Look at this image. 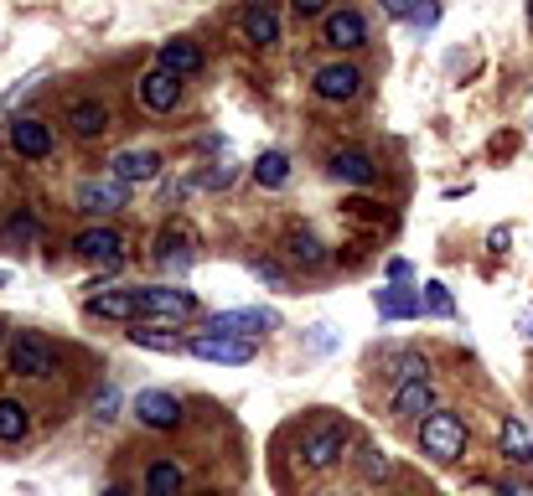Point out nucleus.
Returning a JSON list of instances; mask_svg holds the SVG:
<instances>
[{
  "mask_svg": "<svg viewBox=\"0 0 533 496\" xmlns=\"http://www.w3.org/2000/svg\"><path fill=\"white\" fill-rule=\"evenodd\" d=\"M420 450H425L430 460H440V465H451V460L466 450V424H461V414L435 409L430 419H420Z\"/></svg>",
  "mask_w": 533,
  "mask_h": 496,
  "instance_id": "1",
  "label": "nucleus"
},
{
  "mask_svg": "<svg viewBox=\"0 0 533 496\" xmlns=\"http://www.w3.org/2000/svg\"><path fill=\"white\" fill-rule=\"evenodd\" d=\"M135 310L151 321H187L197 310V295L192 290H171V285H145L135 290Z\"/></svg>",
  "mask_w": 533,
  "mask_h": 496,
  "instance_id": "2",
  "label": "nucleus"
},
{
  "mask_svg": "<svg viewBox=\"0 0 533 496\" xmlns=\"http://www.w3.org/2000/svg\"><path fill=\"white\" fill-rule=\"evenodd\" d=\"M347 419H327V424H316L306 429V440H301V465H311V471H327V465L347 450Z\"/></svg>",
  "mask_w": 533,
  "mask_h": 496,
  "instance_id": "3",
  "label": "nucleus"
},
{
  "mask_svg": "<svg viewBox=\"0 0 533 496\" xmlns=\"http://www.w3.org/2000/svg\"><path fill=\"white\" fill-rule=\"evenodd\" d=\"M275 326H280L275 310H218V316L207 321V331H213V336H233V341H249V336L275 331Z\"/></svg>",
  "mask_w": 533,
  "mask_h": 496,
  "instance_id": "4",
  "label": "nucleus"
},
{
  "mask_svg": "<svg viewBox=\"0 0 533 496\" xmlns=\"http://www.w3.org/2000/svg\"><path fill=\"white\" fill-rule=\"evenodd\" d=\"M187 352L202 357V362H223V367H244L254 357V341H233V336H213V331H202L187 341Z\"/></svg>",
  "mask_w": 533,
  "mask_h": 496,
  "instance_id": "5",
  "label": "nucleus"
},
{
  "mask_svg": "<svg viewBox=\"0 0 533 496\" xmlns=\"http://www.w3.org/2000/svg\"><path fill=\"white\" fill-rule=\"evenodd\" d=\"M120 207H130V186H120V181H83L78 186V212H88V217H109V212H120Z\"/></svg>",
  "mask_w": 533,
  "mask_h": 496,
  "instance_id": "6",
  "label": "nucleus"
},
{
  "mask_svg": "<svg viewBox=\"0 0 533 496\" xmlns=\"http://www.w3.org/2000/svg\"><path fill=\"white\" fill-rule=\"evenodd\" d=\"M11 372H16V378H52L57 362H52V352L42 347V336L26 331V336L11 341Z\"/></svg>",
  "mask_w": 533,
  "mask_h": 496,
  "instance_id": "7",
  "label": "nucleus"
},
{
  "mask_svg": "<svg viewBox=\"0 0 533 496\" xmlns=\"http://www.w3.org/2000/svg\"><path fill=\"white\" fill-rule=\"evenodd\" d=\"M135 419L151 424V429H176L182 424V403H176L171 393H161V388H140L135 393Z\"/></svg>",
  "mask_w": 533,
  "mask_h": 496,
  "instance_id": "8",
  "label": "nucleus"
},
{
  "mask_svg": "<svg viewBox=\"0 0 533 496\" xmlns=\"http://www.w3.org/2000/svg\"><path fill=\"white\" fill-rule=\"evenodd\" d=\"M358 88H363V73L352 68V62H327V68L316 73V93L327 104H347V99H358Z\"/></svg>",
  "mask_w": 533,
  "mask_h": 496,
  "instance_id": "9",
  "label": "nucleus"
},
{
  "mask_svg": "<svg viewBox=\"0 0 533 496\" xmlns=\"http://www.w3.org/2000/svg\"><path fill=\"white\" fill-rule=\"evenodd\" d=\"M109 176L120 186H140V181H156L161 176V155L156 150H120L109 161Z\"/></svg>",
  "mask_w": 533,
  "mask_h": 496,
  "instance_id": "10",
  "label": "nucleus"
},
{
  "mask_svg": "<svg viewBox=\"0 0 533 496\" xmlns=\"http://www.w3.org/2000/svg\"><path fill=\"white\" fill-rule=\"evenodd\" d=\"M11 150L26 155V161H42V155H52V124L42 119H11Z\"/></svg>",
  "mask_w": 533,
  "mask_h": 496,
  "instance_id": "11",
  "label": "nucleus"
},
{
  "mask_svg": "<svg viewBox=\"0 0 533 496\" xmlns=\"http://www.w3.org/2000/svg\"><path fill=\"white\" fill-rule=\"evenodd\" d=\"M140 99H145V109H151V114H171L176 104H182V78L151 68V73L140 78Z\"/></svg>",
  "mask_w": 533,
  "mask_h": 496,
  "instance_id": "12",
  "label": "nucleus"
},
{
  "mask_svg": "<svg viewBox=\"0 0 533 496\" xmlns=\"http://www.w3.org/2000/svg\"><path fill=\"white\" fill-rule=\"evenodd\" d=\"M73 248H78L83 259L114 269V264H120V248H125V233H114V228H88V233L73 238Z\"/></svg>",
  "mask_w": 533,
  "mask_h": 496,
  "instance_id": "13",
  "label": "nucleus"
},
{
  "mask_svg": "<svg viewBox=\"0 0 533 496\" xmlns=\"http://www.w3.org/2000/svg\"><path fill=\"white\" fill-rule=\"evenodd\" d=\"M435 388H430V378H404L399 388H394V414L399 419H430L435 409Z\"/></svg>",
  "mask_w": 533,
  "mask_h": 496,
  "instance_id": "14",
  "label": "nucleus"
},
{
  "mask_svg": "<svg viewBox=\"0 0 533 496\" xmlns=\"http://www.w3.org/2000/svg\"><path fill=\"white\" fill-rule=\"evenodd\" d=\"M373 310L383 321H414V316H425V300L404 285H389V290H373Z\"/></svg>",
  "mask_w": 533,
  "mask_h": 496,
  "instance_id": "15",
  "label": "nucleus"
},
{
  "mask_svg": "<svg viewBox=\"0 0 533 496\" xmlns=\"http://www.w3.org/2000/svg\"><path fill=\"white\" fill-rule=\"evenodd\" d=\"M156 68L171 78H192V73H202V47L197 42H161Z\"/></svg>",
  "mask_w": 533,
  "mask_h": 496,
  "instance_id": "16",
  "label": "nucleus"
},
{
  "mask_svg": "<svg viewBox=\"0 0 533 496\" xmlns=\"http://www.w3.org/2000/svg\"><path fill=\"white\" fill-rule=\"evenodd\" d=\"M363 42H368V26H363L358 11H332L327 16V47L352 52V47H363Z\"/></svg>",
  "mask_w": 533,
  "mask_h": 496,
  "instance_id": "17",
  "label": "nucleus"
},
{
  "mask_svg": "<svg viewBox=\"0 0 533 496\" xmlns=\"http://www.w3.org/2000/svg\"><path fill=\"white\" fill-rule=\"evenodd\" d=\"M332 176L347 181V186H373V181H378V166L368 161L363 150H337V155H332Z\"/></svg>",
  "mask_w": 533,
  "mask_h": 496,
  "instance_id": "18",
  "label": "nucleus"
},
{
  "mask_svg": "<svg viewBox=\"0 0 533 496\" xmlns=\"http://www.w3.org/2000/svg\"><path fill=\"white\" fill-rule=\"evenodd\" d=\"M88 310H94L99 321H135L140 316L135 290H99V295H88Z\"/></svg>",
  "mask_w": 533,
  "mask_h": 496,
  "instance_id": "19",
  "label": "nucleus"
},
{
  "mask_svg": "<svg viewBox=\"0 0 533 496\" xmlns=\"http://www.w3.org/2000/svg\"><path fill=\"white\" fill-rule=\"evenodd\" d=\"M68 124H73L78 140H99V135L109 130V109L94 104V99H78V104L68 109Z\"/></svg>",
  "mask_w": 533,
  "mask_h": 496,
  "instance_id": "20",
  "label": "nucleus"
},
{
  "mask_svg": "<svg viewBox=\"0 0 533 496\" xmlns=\"http://www.w3.org/2000/svg\"><path fill=\"white\" fill-rule=\"evenodd\" d=\"M239 26H244V37H249L254 47H270V42H280V16H275L270 6H249V11L239 16Z\"/></svg>",
  "mask_w": 533,
  "mask_h": 496,
  "instance_id": "21",
  "label": "nucleus"
},
{
  "mask_svg": "<svg viewBox=\"0 0 533 496\" xmlns=\"http://www.w3.org/2000/svg\"><path fill=\"white\" fill-rule=\"evenodd\" d=\"M182 486H187V476L176 460H156L151 471H145V496H182Z\"/></svg>",
  "mask_w": 533,
  "mask_h": 496,
  "instance_id": "22",
  "label": "nucleus"
},
{
  "mask_svg": "<svg viewBox=\"0 0 533 496\" xmlns=\"http://www.w3.org/2000/svg\"><path fill=\"white\" fill-rule=\"evenodd\" d=\"M497 440H502V455H508L513 465H528V460H533V440H528V429H523V419H502V429H497Z\"/></svg>",
  "mask_w": 533,
  "mask_h": 496,
  "instance_id": "23",
  "label": "nucleus"
},
{
  "mask_svg": "<svg viewBox=\"0 0 533 496\" xmlns=\"http://www.w3.org/2000/svg\"><path fill=\"white\" fill-rule=\"evenodd\" d=\"M156 259H161V269H171V274H187V264H192V238H187V233H161Z\"/></svg>",
  "mask_w": 533,
  "mask_h": 496,
  "instance_id": "24",
  "label": "nucleus"
},
{
  "mask_svg": "<svg viewBox=\"0 0 533 496\" xmlns=\"http://www.w3.org/2000/svg\"><path fill=\"white\" fill-rule=\"evenodd\" d=\"M285 248H290V259L301 264V269H321V264H327V248H321L316 233H301V228H295V233L285 238Z\"/></svg>",
  "mask_w": 533,
  "mask_h": 496,
  "instance_id": "25",
  "label": "nucleus"
},
{
  "mask_svg": "<svg viewBox=\"0 0 533 496\" xmlns=\"http://www.w3.org/2000/svg\"><path fill=\"white\" fill-rule=\"evenodd\" d=\"M26 429H32V419H26V403H21V398H0V440L16 445V440H26Z\"/></svg>",
  "mask_w": 533,
  "mask_h": 496,
  "instance_id": "26",
  "label": "nucleus"
},
{
  "mask_svg": "<svg viewBox=\"0 0 533 496\" xmlns=\"http://www.w3.org/2000/svg\"><path fill=\"white\" fill-rule=\"evenodd\" d=\"M130 341L135 347H145V352H187V341L182 336H171V331H156V326H130Z\"/></svg>",
  "mask_w": 533,
  "mask_h": 496,
  "instance_id": "27",
  "label": "nucleus"
},
{
  "mask_svg": "<svg viewBox=\"0 0 533 496\" xmlns=\"http://www.w3.org/2000/svg\"><path fill=\"white\" fill-rule=\"evenodd\" d=\"M254 181L259 186H285L290 181V155L285 150H264L259 166H254Z\"/></svg>",
  "mask_w": 533,
  "mask_h": 496,
  "instance_id": "28",
  "label": "nucleus"
},
{
  "mask_svg": "<svg viewBox=\"0 0 533 496\" xmlns=\"http://www.w3.org/2000/svg\"><path fill=\"white\" fill-rule=\"evenodd\" d=\"M425 310H430V316H440V321L456 316V300H451V290L440 285V279H430V285H425Z\"/></svg>",
  "mask_w": 533,
  "mask_h": 496,
  "instance_id": "29",
  "label": "nucleus"
},
{
  "mask_svg": "<svg viewBox=\"0 0 533 496\" xmlns=\"http://www.w3.org/2000/svg\"><path fill=\"white\" fill-rule=\"evenodd\" d=\"M32 238H37V223H32V217H26V212H21V217H16V223L6 228V243H11V248H26V243H32Z\"/></svg>",
  "mask_w": 533,
  "mask_h": 496,
  "instance_id": "30",
  "label": "nucleus"
},
{
  "mask_svg": "<svg viewBox=\"0 0 533 496\" xmlns=\"http://www.w3.org/2000/svg\"><path fill=\"white\" fill-rule=\"evenodd\" d=\"M249 274L259 279V285H270V290H285V274H280L270 259H254V264H249Z\"/></svg>",
  "mask_w": 533,
  "mask_h": 496,
  "instance_id": "31",
  "label": "nucleus"
},
{
  "mask_svg": "<svg viewBox=\"0 0 533 496\" xmlns=\"http://www.w3.org/2000/svg\"><path fill=\"white\" fill-rule=\"evenodd\" d=\"M114 409H120V388H109V383H104L99 398H94V414H99V419H114Z\"/></svg>",
  "mask_w": 533,
  "mask_h": 496,
  "instance_id": "32",
  "label": "nucleus"
},
{
  "mask_svg": "<svg viewBox=\"0 0 533 496\" xmlns=\"http://www.w3.org/2000/svg\"><path fill=\"white\" fill-rule=\"evenodd\" d=\"M409 21L420 26V31H430V26L440 21V6H409Z\"/></svg>",
  "mask_w": 533,
  "mask_h": 496,
  "instance_id": "33",
  "label": "nucleus"
},
{
  "mask_svg": "<svg viewBox=\"0 0 533 496\" xmlns=\"http://www.w3.org/2000/svg\"><path fill=\"white\" fill-rule=\"evenodd\" d=\"M332 347H337L332 326H311V352H332Z\"/></svg>",
  "mask_w": 533,
  "mask_h": 496,
  "instance_id": "34",
  "label": "nucleus"
},
{
  "mask_svg": "<svg viewBox=\"0 0 533 496\" xmlns=\"http://www.w3.org/2000/svg\"><path fill=\"white\" fill-rule=\"evenodd\" d=\"M487 248H492V254H508V248H513V228H492V233H487Z\"/></svg>",
  "mask_w": 533,
  "mask_h": 496,
  "instance_id": "35",
  "label": "nucleus"
},
{
  "mask_svg": "<svg viewBox=\"0 0 533 496\" xmlns=\"http://www.w3.org/2000/svg\"><path fill=\"white\" fill-rule=\"evenodd\" d=\"M389 471H394V460L383 450H368V476H389Z\"/></svg>",
  "mask_w": 533,
  "mask_h": 496,
  "instance_id": "36",
  "label": "nucleus"
},
{
  "mask_svg": "<svg viewBox=\"0 0 533 496\" xmlns=\"http://www.w3.org/2000/svg\"><path fill=\"white\" fill-rule=\"evenodd\" d=\"M327 6H321V0H295V16H321Z\"/></svg>",
  "mask_w": 533,
  "mask_h": 496,
  "instance_id": "37",
  "label": "nucleus"
},
{
  "mask_svg": "<svg viewBox=\"0 0 533 496\" xmlns=\"http://www.w3.org/2000/svg\"><path fill=\"white\" fill-rule=\"evenodd\" d=\"M389 279H394V285H399V279H409V264H404V259H394V264H389Z\"/></svg>",
  "mask_w": 533,
  "mask_h": 496,
  "instance_id": "38",
  "label": "nucleus"
},
{
  "mask_svg": "<svg viewBox=\"0 0 533 496\" xmlns=\"http://www.w3.org/2000/svg\"><path fill=\"white\" fill-rule=\"evenodd\" d=\"M502 496H533V486H513V491H502Z\"/></svg>",
  "mask_w": 533,
  "mask_h": 496,
  "instance_id": "39",
  "label": "nucleus"
},
{
  "mask_svg": "<svg viewBox=\"0 0 533 496\" xmlns=\"http://www.w3.org/2000/svg\"><path fill=\"white\" fill-rule=\"evenodd\" d=\"M523 336L533 341V310H528V316H523Z\"/></svg>",
  "mask_w": 533,
  "mask_h": 496,
  "instance_id": "40",
  "label": "nucleus"
},
{
  "mask_svg": "<svg viewBox=\"0 0 533 496\" xmlns=\"http://www.w3.org/2000/svg\"><path fill=\"white\" fill-rule=\"evenodd\" d=\"M104 496H125V491H120V486H114V491H104Z\"/></svg>",
  "mask_w": 533,
  "mask_h": 496,
  "instance_id": "41",
  "label": "nucleus"
},
{
  "mask_svg": "<svg viewBox=\"0 0 533 496\" xmlns=\"http://www.w3.org/2000/svg\"><path fill=\"white\" fill-rule=\"evenodd\" d=\"M0 290H6V269H0Z\"/></svg>",
  "mask_w": 533,
  "mask_h": 496,
  "instance_id": "42",
  "label": "nucleus"
},
{
  "mask_svg": "<svg viewBox=\"0 0 533 496\" xmlns=\"http://www.w3.org/2000/svg\"><path fill=\"white\" fill-rule=\"evenodd\" d=\"M528 26H533V6H528Z\"/></svg>",
  "mask_w": 533,
  "mask_h": 496,
  "instance_id": "43",
  "label": "nucleus"
},
{
  "mask_svg": "<svg viewBox=\"0 0 533 496\" xmlns=\"http://www.w3.org/2000/svg\"><path fill=\"white\" fill-rule=\"evenodd\" d=\"M0 341H6V326H0Z\"/></svg>",
  "mask_w": 533,
  "mask_h": 496,
  "instance_id": "44",
  "label": "nucleus"
},
{
  "mask_svg": "<svg viewBox=\"0 0 533 496\" xmlns=\"http://www.w3.org/2000/svg\"><path fill=\"white\" fill-rule=\"evenodd\" d=\"M202 496H218V491H202Z\"/></svg>",
  "mask_w": 533,
  "mask_h": 496,
  "instance_id": "45",
  "label": "nucleus"
}]
</instances>
